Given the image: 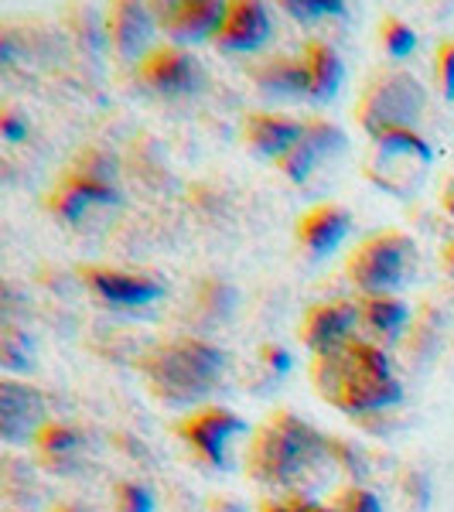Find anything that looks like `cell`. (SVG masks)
Here are the masks:
<instances>
[{
    "instance_id": "17",
    "label": "cell",
    "mask_w": 454,
    "mask_h": 512,
    "mask_svg": "<svg viewBox=\"0 0 454 512\" xmlns=\"http://www.w3.org/2000/svg\"><path fill=\"white\" fill-rule=\"evenodd\" d=\"M110 202H117V188L86 181L69 168H65V175L45 195V209L65 222H79L93 205H110Z\"/></svg>"
},
{
    "instance_id": "4",
    "label": "cell",
    "mask_w": 454,
    "mask_h": 512,
    "mask_svg": "<svg viewBox=\"0 0 454 512\" xmlns=\"http://www.w3.org/2000/svg\"><path fill=\"white\" fill-rule=\"evenodd\" d=\"M427 106V93L417 76L407 69H379L362 86L352 117L369 137L390 134V130H414Z\"/></svg>"
},
{
    "instance_id": "33",
    "label": "cell",
    "mask_w": 454,
    "mask_h": 512,
    "mask_svg": "<svg viewBox=\"0 0 454 512\" xmlns=\"http://www.w3.org/2000/svg\"><path fill=\"white\" fill-rule=\"evenodd\" d=\"M444 267H448V274L454 277V243L444 246Z\"/></svg>"
},
{
    "instance_id": "25",
    "label": "cell",
    "mask_w": 454,
    "mask_h": 512,
    "mask_svg": "<svg viewBox=\"0 0 454 512\" xmlns=\"http://www.w3.org/2000/svg\"><path fill=\"white\" fill-rule=\"evenodd\" d=\"M328 509L332 512H383L379 499L362 485H342L338 492L328 495Z\"/></svg>"
},
{
    "instance_id": "20",
    "label": "cell",
    "mask_w": 454,
    "mask_h": 512,
    "mask_svg": "<svg viewBox=\"0 0 454 512\" xmlns=\"http://www.w3.org/2000/svg\"><path fill=\"white\" fill-rule=\"evenodd\" d=\"M250 76L270 99H304V72L297 55H267L253 65Z\"/></svg>"
},
{
    "instance_id": "30",
    "label": "cell",
    "mask_w": 454,
    "mask_h": 512,
    "mask_svg": "<svg viewBox=\"0 0 454 512\" xmlns=\"http://www.w3.org/2000/svg\"><path fill=\"white\" fill-rule=\"evenodd\" d=\"M0 130H4L7 140H21L24 134H28V127H24V123L18 120V113H14V110L0 113Z\"/></svg>"
},
{
    "instance_id": "32",
    "label": "cell",
    "mask_w": 454,
    "mask_h": 512,
    "mask_svg": "<svg viewBox=\"0 0 454 512\" xmlns=\"http://www.w3.org/2000/svg\"><path fill=\"white\" fill-rule=\"evenodd\" d=\"M441 205H444V212L454 219V178L448 181V188H444V195H441Z\"/></svg>"
},
{
    "instance_id": "28",
    "label": "cell",
    "mask_w": 454,
    "mask_h": 512,
    "mask_svg": "<svg viewBox=\"0 0 454 512\" xmlns=\"http://www.w3.org/2000/svg\"><path fill=\"white\" fill-rule=\"evenodd\" d=\"M284 11L297 21H318V18L342 14L345 7L338 0H284Z\"/></svg>"
},
{
    "instance_id": "5",
    "label": "cell",
    "mask_w": 454,
    "mask_h": 512,
    "mask_svg": "<svg viewBox=\"0 0 454 512\" xmlns=\"http://www.w3.org/2000/svg\"><path fill=\"white\" fill-rule=\"evenodd\" d=\"M434 151L417 130H390V134L373 137V147L366 154V175L379 192L407 198L424 185L431 171Z\"/></svg>"
},
{
    "instance_id": "15",
    "label": "cell",
    "mask_w": 454,
    "mask_h": 512,
    "mask_svg": "<svg viewBox=\"0 0 454 512\" xmlns=\"http://www.w3.org/2000/svg\"><path fill=\"white\" fill-rule=\"evenodd\" d=\"M270 31H274V24H270V11L257 0H233V4H226V18H222L216 38H212V45L219 48V52H257L260 45H267Z\"/></svg>"
},
{
    "instance_id": "34",
    "label": "cell",
    "mask_w": 454,
    "mask_h": 512,
    "mask_svg": "<svg viewBox=\"0 0 454 512\" xmlns=\"http://www.w3.org/2000/svg\"><path fill=\"white\" fill-rule=\"evenodd\" d=\"M48 512H82V509H76V506H52Z\"/></svg>"
},
{
    "instance_id": "22",
    "label": "cell",
    "mask_w": 454,
    "mask_h": 512,
    "mask_svg": "<svg viewBox=\"0 0 454 512\" xmlns=\"http://www.w3.org/2000/svg\"><path fill=\"white\" fill-rule=\"evenodd\" d=\"M79 448H82V437H79V431H72L69 424H45L38 431V437H35V451H38V458L45 461L48 468H65V465H72V458L79 454Z\"/></svg>"
},
{
    "instance_id": "2",
    "label": "cell",
    "mask_w": 454,
    "mask_h": 512,
    "mask_svg": "<svg viewBox=\"0 0 454 512\" xmlns=\"http://www.w3.org/2000/svg\"><path fill=\"white\" fill-rule=\"evenodd\" d=\"M226 352L195 335L154 342L137 359V373L164 407H195L219 386Z\"/></svg>"
},
{
    "instance_id": "8",
    "label": "cell",
    "mask_w": 454,
    "mask_h": 512,
    "mask_svg": "<svg viewBox=\"0 0 454 512\" xmlns=\"http://www.w3.org/2000/svg\"><path fill=\"white\" fill-rule=\"evenodd\" d=\"M137 82L158 96H192L202 89L205 72L198 59L181 45H154L137 62Z\"/></svg>"
},
{
    "instance_id": "19",
    "label": "cell",
    "mask_w": 454,
    "mask_h": 512,
    "mask_svg": "<svg viewBox=\"0 0 454 512\" xmlns=\"http://www.w3.org/2000/svg\"><path fill=\"white\" fill-rule=\"evenodd\" d=\"M297 59H301V72H304V99L325 103V99H332L338 89H342L345 65L328 41H321V38L304 41Z\"/></svg>"
},
{
    "instance_id": "27",
    "label": "cell",
    "mask_w": 454,
    "mask_h": 512,
    "mask_svg": "<svg viewBox=\"0 0 454 512\" xmlns=\"http://www.w3.org/2000/svg\"><path fill=\"white\" fill-rule=\"evenodd\" d=\"M434 82L444 99H454V38L441 41L434 52Z\"/></svg>"
},
{
    "instance_id": "9",
    "label": "cell",
    "mask_w": 454,
    "mask_h": 512,
    "mask_svg": "<svg viewBox=\"0 0 454 512\" xmlns=\"http://www.w3.org/2000/svg\"><path fill=\"white\" fill-rule=\"evenodd\" d=\"M342 151H345L342 130L321 117H311V120H304V130H301V137H297V144L284 154V158H277V171L301 185V181L311 178V171L318 168V161H332Z\"/></svg>"
},
{
    "instance_id": "13",
    "label": "cell",
    "mask_w": 454,
    "mask_h": 512,
    "mask_svg": "<svg viewBox=\"0 0 454 512\" xmlns=\"http://www.w3.org/2000/svg\"><path fill=\"white\" fill-rule=\"evenodd\" d=\"M352 229V216L345 205H335V202H321V205H311L308 212L297 216V226H294V239L311 260H321V256L335 253L338 246L345 243Z\"/></svg>"
},
{
    "instance_id": "16",
    "label": "cell",
    "mask_w": 454,
    "mask_h": 512,
    "mask_svg": "<svg viewBox=\"0 0 454 512\" xmlns=\"http://www.w3.org/2000/svg\"><path fill=\"white\" fill-rule=\"evenodd\" d=\"M79 277L113 308H144L164 294V287L154 277L127 274V270L113 267H82Z\"/></svg>"
},
{
    "instance_id": "3",
    "label": "cell",
    "mask_w": 454,
    "mask_h": 512,
    "mask_svg": "<svg viewBox=\"0 0 454 512\" xmlns=\"http://www.w3.org/2000/svg\"><path fill=\"white\" fill-rule=\"evenodd\" d=\"M325 451V437L291 410H274L246 444V475L270 489H287Z\"/></svg>"
},
{
    "instance_id": "23",
    "label": "cell",
    "mask_w": 454,
    "mask_h": 512,
    "mask_svg": "<svg viewBox=\"0 0 454 512\" xmlns=\"http://www.w3.org/2000/svg\"><path fill=\"white\" fill-rule=\"evenodd\" d=\"M379 45H383V52L390 55V59H407L417 48V35L403 18L386 14V18L379 21Z\"/></svg>"
},
{
    "instance_id": "1",
    "label": "cell",
    "mask_w": 454,
    "mask_h": 512,
    "mask_svg": "<svg viewBox=\"0 0 454 512\" xmlns=\"http://www.w3.org/2000/svg\"><path fill=\"white\" fill-rule=\"evenodd\" d=\"M308 373L321 400L352 417L376 414L403 400V386L393 376L386 352L362 338H349L338 349L318 352Z\"/></svg>"
},
{
    "instance_id": "18",
    "label": "cell",
    "mask_w": 454,
    "mask_h": 512,
    "mask_svg": "<svg viewBox=\"0 0 454 512\" xmlns=\"http://www.w3.org/2000/svg\"><path fill=\"white\" fill-rule=\"evenodd\" d=\"M304 123L301 120H291V117H280V113H270V110H253L243 117V127H239V137L250 151L263 154V158H284L287 151L297 144L301 137Z\"/></svg>"
},
{
    "instance_id": "21",
    "label": "cell",
    "mask_w": 454,
    "mask_h": 512,
    "mask_svg": "<svg viewBox=\"0 0 454 512\" xmlns=\"http://www.w3.org/2000/svg\"><path fill=\"white\" fill-rule=\"evenodd\" d=\"M359 321L376 335H396L410 318V308L393 294H362L356 301Z\"/></svg>"
},
{
    "instance_id": "10",
    "label": "cell",
    "mask_w": 454,
    "mask_h": 512,
    "mask_svg": "<svg viewBox=\"0 0 454 512\" xmlns=\"http://www.w3.org/2000/svg\"><path fill=\"white\" fill-rule=\"evenodd\" d=\"M45 424V396L18 379H0V437L7 444H28Z\"/></svg>"
},
{
    "instance_id": "7",
    "label": "cell",
    "mask_w": 454,
    "mask_h": 512,
    "mask_svg": "<svg viewBox=\"0 0 454 512\" xmlns=\"http://www.w3.org/2000/svg\"><path fill=\"white\" fill-rule=\"evenodd\" d=\"M175 434L198 461L212 468H226V451L233 437L246 434V420L229 407H195L175 424Z\"/></svg>"
},
{
    "instance_id": "14",
    "label": "cell",
    "mask_w": 454,
    "mask_h": 512,
    "mask_svg": "<svg viewBox=\"0 0 454 512\" xmlns=\"http://www.w3.org/2000/svg\"><path fill=\"white\" fill-rule=\"evenodd\" d=\"M154 14L144 4H130V0H117L106 11V38L110 48L117 52L120 62H140L151 52L154 38Z\"/></svg>"
},
{
    "instance_id": "11",
    "label": "cell",
    "mask_w": 454,
    "mask_h": 512,
    "mask_svg": "<svg viewBox=\"0 0 454 512\" xmlns=\"http://www.w3.org/2000/svg\"><path fill=\"white\" fill-rule=\"evenodd\" d=\"M226 18V4L219 0H175V4L158 7L154 21L175 45H195V41H212Z\"/></svg>"
},
{
    "instance_id": "6",
    "label": "cell",
    "mask_w": 454,
    "mask_h": 512,
    "mask_svg": "<svg viewBox=\"0 0 454 512\" xmlns=\"http://www.w3.org/2000/svg\"><path fill=\"white\" fill-rule=\"evenodd\" d=\"M410 260H414V239L400 229H379L356 243L345 260V277L362 294H390L407 280Z\"/></svg>"
},
{
    "instance_id": "31",
    "label": "cell",
    "mask_w": 454,
    "mask_h": 512,
    "mask_svg": "<svg viewBox=\"0 0 454 512\" xmlns=\"http://www.w3.org/2000/svg\"><path fill=\"white\" fill-rule=\"evenodd\" d=\"M257 512H294V509H291V502H287V499H280V502L267 499V502H263V506H260Z\"/></svg>"
},
{
    "instance_id": "29",
    "label": "cell",
    "mask_w": 454,
    "mask_h": 512,
    "mask_svg": "<svg viewBox=\"0 0 454 512\" xmlns=\"http://www.w3.org/2000/svg\"><path fill=\"white\" fill-rule=\"evenodd\" d=\"M0 355H4V369H28L31 366V349H28V342H18V328H7L4 332Z\"/></svg>"
},
{
    "instance_id": "12",
    "label": "cell",
    "mask_w": 454,
    "mask_h": 512,
    "mask_svg": "<svg viewBox=\"0 0 454 512\" xmlns=\"http://www.w3.org/2000/svg\"><path fill=\"white\" fill-rule=\"evenodd\" d=\"M356 325H359L356 301L335 297V301H318L315 308H308V315L297 325V335H301V342L318 355V352L338 349V345L349 342Z\"/></svg>"
},
{
    "instance_id": "24",
    "label": "cell",
    "mask_w": 454,
    "mask_h": 512,
    "mask_svg": "<svg viewBox=\"0 0 454 512\" xmlns=\"http://www.w3.org/2000/svg\"><path fill=\"white\" fill-rule=\"evenodd\" d=\"M69 171H76L79 178L86 181H96V185H110L113 188V158L103 151H96V147H89V151H82L76 161L69 164Z\"/></svg>"
},
{
    "instance_id": "26",
    "label": "cell",
    "mask_w": 454,
    "mask_h": 512,
    "mask_svg": "<svg viewBox=\"0 0 454 512\" xmlns=\"http://www.w3.org/2000/svg\"><path fill=\"white\" fill-rule=\"evenodd\" d=\"M113 509L117 512H154V495L140 482H117V489H113Z\"/></svg>"
}]
</instances>
